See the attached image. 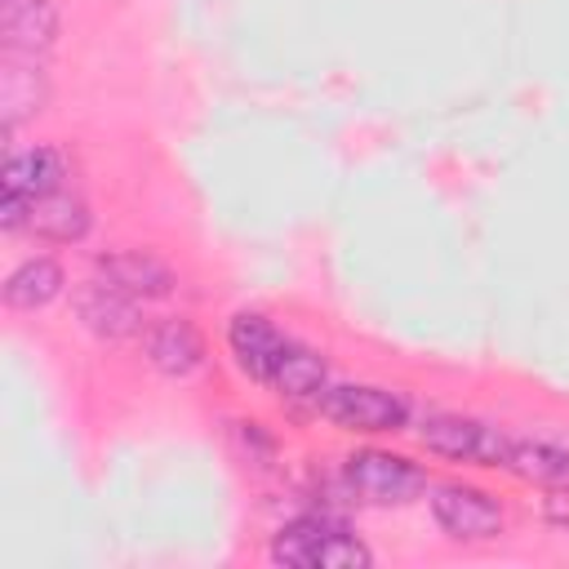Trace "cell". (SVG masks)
Instances as JSON below:
<instances>
[{
    "mask_svg": "<svg viewBox=\"0 0 569 569\" xmlns=\"http://www.w3.org/2000/svg\"><path fill=\"white\" fill-rule=\"evenodd\" d=\"M67 156L58 147H27V151H9L4 160V196H22V200H40L58 187H67Z\"/></svg>",
    "mask_w": 569,
    "mask_h": 569,
    "instance_id": "obj_12",
    "label": "cell"
},
{
    "mask_svg": "<svg viewBox=\"0 0 569 569\" xmlns=\"http://www.w3.org/2000/svg\"><path fill=\"white\" fill-rule=\"evenodd\" d=\"M142 351H147V360H151L156 373L182 382V378H191V373L204 365V333H200L191 320L169 316V320L147 325V333H142Z\"/></svg>",
    "mask_w": 569,
    "mask_h": 569,
    "instance_id": "obj_8",
    "label": "cell"
},
{
    "mask_svg": "<svg viewBox=\"0 0 569 569\" xmlns=\"http://www.w3.org/2000/svg\"><path fill=\"white\" fill-rule=\"evenodd\" d=\"M284 342L289 338L258 311H236L227 325V347H231L240 373H249L253 382H271V369H276Z\"/></svg>",
    "mask_w": 569,
    "mask_h": 569,
    "instance_id": "obj_9",
    "label": "cell"
},
{
    "mask_svg": "<svg viewBox=\"0 0 569 569\" xmlns=\"http://www.w3.org/2000/svg\"><path fill=\"white\" fill-rule=\"evenodd\" d=\"M93 271H98L102 280H111L116 289L133 293L138 302H160V298H169V293L178 289L173 267H169L164 258L147 253V249H111V253L98 258Z\"/></svg>",
    "mask_w": 569,
    "mask_h": 569,
    "instance_id": "obj_7",
    "label": "cell"
},
{
    "mask_svg": "<svg viewBox=\"0 0 569 569\" xmlns=\"http://www.w3.org/2000/svg\"><path fill=\"white\" fill-rule=\"evenodd\" d=\"M316 413L329 418L342 431L356 436H382V431H400L409 427V400L391 387H373V382H338L325 387L316 400Z\"/></svg>",
    "mask_w": 569,
    "mask_h": 569,
    "instance_id": "obj_2",
    "label": "cell"
},
{
    "mask_svg": "<svg viewBox=\"0 0 569 569\" xmlns=\"http://www.w3.org/2000/svg\"><path fill=\"white\" fill-rule=\"evenodd\" d=\"M44 102H49V80L40 71V58L9 53V62L0 71V120H4V133H13L22 120L40 116Z\"/></svg>",
    "mask_w": 569,
    "mask_h": 569,
    "instance_id": "obj_10",
    "label": "cell"
},
{
    "mask_svg": "<svg viewBox=\"0 0 569 569\" xmlns=\"http://www.w3.org/2000/svg\"><path fill=\"white\" fill-rule=\"evenodd\" d=\"M71 307H76V320L98 338V342H129V338H142L147 333V316H142V302L124 289H116L111 280H102L93 271V280H84L76 293H71Z\"/></svg>",
    "mask_w": 569,
    "mask_h": 569,
    "instance_id": "obj_5",
    "label": "cell"
},
{
    "mask_svg": "<svg viewBox=\"0 0 569 569\" xmlns=\"http://www.w3.org/2000/svg\"><path fill=\"white\" fill-rule=\"evenodd\" d=\"M4 4H13V0H4Z\"/></svg>",
    "mask_w": 569,
    "mask_h": 569,
    "instance_id": "obj_17",
    "label": "cell"
},
{
    "mask_svg": "<svg viewBox=\"0 0 569 569\" xmlns=\"http://www.w3.org/2000/svg\"><path fill=\"white\" fill-rule=\"evenodd\" d=\"M271 560L284 569H369L373 551L333 516H298L271 538Z\"/></svg>",
    "mask_w": 569,
    "mask_h": 569,
    "instance_id": "obj_1",
    "label": "cell"
},
{
    "mask_svg": "<svg viewBox=\"0 0 569 569\" xmlns=\"http://www.w3.org/2000/svg\"><path fill=\"white\" fill-rule=\"evenodd\" d=\"M342 480L351 498H365L373 507H400L427 489V471L391 449H356L342 462Z\"/></svg>",
    "mask_w": 569,
    "mask_h": 569,
    "instance_id": "obj_3",
    "label": "cell"
},
{
    "mask_svg": "<svg viewBox=\"0 0 569 569\" xmlns=\"http://www.w3.org/2000/svg\"><path fill=\"white\" fill-rule=\"evenodd\" d=\"M89 204L80 191L71 187H58L40 200H31V213H27V231L36 240H49V244H76L89 236Z\"/></svg>",
    "mask_w": 569,
    "mask_h": 569,
    "instance_id": "obj_11",
    "label": "cell"
},
{
    "mask_svg": "<svg viewBox=\"0 0 569 569\" xmlns=\"http://www.w3.org/2000/svg\"><path fill=\"white\" fill-rule=\"evenodd\" d=\"M431 516L458 542H489L507 525L498 498H489L485 489L462 485V480H449V485H436L431 489Z\"/></svg>",
    "mask_w": 569,
    "mask_h": 569,
    "instance_id": "obj_6",
    "label": "cell"
},
{
    "mask_svg": "<svg viewBox=\"0 0 569 569\" xmlns=\"http://www.w3.org/2000/svg\"><path fill=\"white\" fill-rule=\"evenodd\" d=\"M4 49L22 58H44L58 40V4L53 0H13L4 4Z\"/></svg>",
    "mask_w": 569,
    "mask_h": 569,
    "instance_id": "obj_13",
    "label": "cell"
},
{
    "mask_svg": "<svg viewBox=\"0 0 569 569\" xmlns=\"http://www.w3.org/2000/svg\"><path fill=\"white\" fill-rule=\"evenodd\" d=\"M418 440L427 453H440L449 462H471V467H502L511 445V436L467 413H427L418 422Z\"/></svg>",
    "mask_w": 569,
    "mask_h": 569,
    "instance_id": "obj_4",
    "label": "cell"
},
{
    "mask_svg": "<svg viewBox=\"0 0 569 569\" xmlns=\"http://www.w3.org/2000/svg\"><path fill=\"white\" fill-rule=\"evenodd\" d=\"M62 284H67V276H62V267L53 262V258H22L9 276H4V307H13V311H40V307H49L58 293H62Z\"/></svg>",
    "mask_w": 569,
    "mask_h": 569,
    "instance_id": "obj_15",
    "label": "cell"
},
{
    "mask_svg": "<svg viewBox=\"0 0 569 569\" xmlns=\"http://www.w3.org/2000/svg\"><path fill=\"white\" fill-rule=\"evenodd\" d=\"M511 476L529 480V485H542V489H569V449L560 445H547V440H511L507 445V462H502Z\"/></svg>",
    "mask_w": 569,
    "mask_h": 569,
    "instance_id": "obj_16",
    "label": "cell"
},
{
    "mask_svg": "<svg viewBox=\"0 0 569 569\" xmlns=\"http://www.w3.org/2000/svg\"><path fill=\"white\" fill-rule=\"evenodd\" d=\"M267 387H276V391H280L284 400H293V405H311V409H316L320 391L329 387V369H325V360H320L311 347L284 342V351H280V360H276Z\"/></svg>",
    "mask_w": 569,
    "mask_h": 569,
    "instance_id": "obj_14",
    "label": "cell"
}]
</instances>
